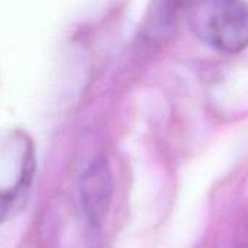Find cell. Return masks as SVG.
Here are the masks:
<instances>
[{
    "label": "cell",
    "instance_id": "1",
    "mask_svg": "<svg viewBox=\"0 0 248 248\" xmlns=\"http://www.w3.org/2000/svg\"><path fill=\"white\" fill-rule=\"evenodd\" d=\"M189 23L205 45L225 54L248 48V3L244 0H199Z\"/></svg>",
    "mask_w": 248,
    "mask_h": 248
},
{
    "label": "cell",
    "instance_id": "2",
    "mask_svg": "<svg viewBox=\"0 0 248 248\" xmlns=\"http://www.w3.org/2000/svg\"><path fill=\"white\" fill-rule=\"evenodd\" d=\"M78 195L87 225L90 230L99 231L109 215L113 199V176L106 157H96L84 169Z\"/></svg>",
    "mask_w": 248,
    "mask_h": 248
},
{
    "label": "cell",
    "instance_id": "3",
    "mask_svg": "<svg viewBox=\"0 0 248 248\" xmlns=\"http://www.w3.org/2000/svg\"><path fill=\"white\" fill-rule=\"evenodd\" d=\"M163 3H161V7L164 6V9H167V10H173V9H177L179 6H182L185 1H187V0H161Z\"/></svg>",
    "mask_w": 248,
    "mask_h": 248
},
{
    "label": "cell",
    "instance_id": "4",
    "mask_svg": "<svg viewBox=\"0 0 248 248\" xmlns=\"http://www.w3.org/2000/svg\"><path fill=\"white\" fill-rule=\"evenodd\" d=\"M90 248H92V247H90Z\"/></svg>",
    "mask_w": 248,
    "mask_h": 248
}]
</instances>
